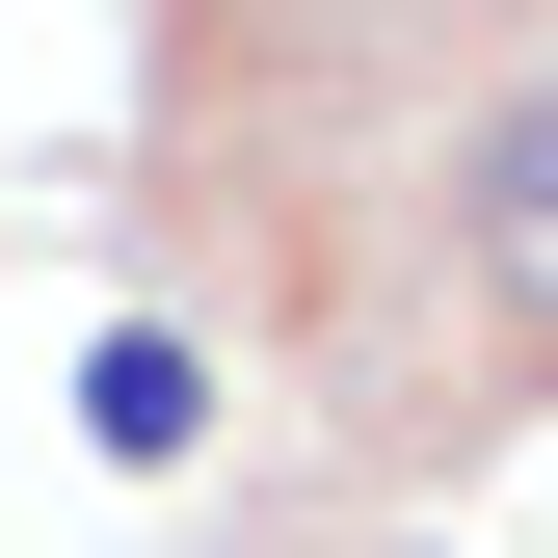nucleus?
<instances>
[{
  "label": "nucleus",
  "mask_w": 558,
  "mask_h": 558,
  "mask_svg": "<svg viewBox=\"0 0 558 558\" xmlns=\"http://www.w3.org/2000/svg\"><path fill=\"white\" fill-rule=\"evenodd\" d=\"M452 214H478V293H506V319H558V107H506V133H478V186H452Z\"/></svg>",
  "instance_id": "obj_1"
},
{
  "label": "nucleus",
  "mask_w": 558,
  "mask_h": 558,
  "mask_svg": "<svg viewBox=\"0 0 558 558\" xmlns=\"http://www.w3.org/2000/svg\"><path fill=\"white\" fill-rule=\"evenodd\" d=\"M186 426H214V373H186V319H107V345H81V452H133V478H160Z\"/></svg>",
  "instance_id": "obj_2"
}]
</instances>
